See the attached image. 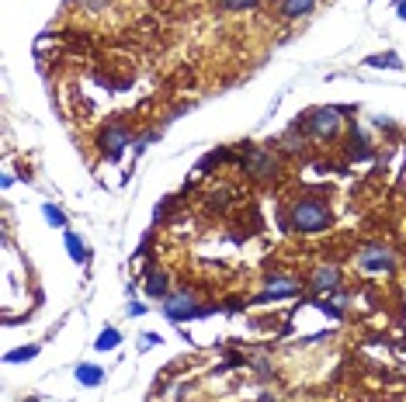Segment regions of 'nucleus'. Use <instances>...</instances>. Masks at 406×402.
<instances>
[{"instance_id":"nucleus-1","label":"nucleus","mask_w":406,"mask_h":402,"mask_svg":"<svg viewBox=\"0 0 406 402\" xmlns=\"http://www.w3.org/2000/svg\"><path fill=\"white\" fill-rule=\"evenodd\" d=\"M330 222H333V212L320 194H299L285 212V226L302 236H320L330 229Z\"/></svg>"},{"instance_id":"nucleus-2","label":"nucleus","mask_w":406,"mask_h":402,"mask_svg":"<svg viewBox=\"0 0 406 402\" xmlns=\"http://www.w3.org/2000/svg\"><path fill=\"white\" fill-rule=\"evenodd\" d=\"M160 312L170 323H191V319H209L212 312H219V305H209V302H201L198 295H191L187 288H181V291H170L160 302Z\"/></svg>"},{"instance_id":"nucleus-3","label":"nucleus","mask_w":406,"mask_h":402,"mask_svg":"<svg viewBox=\"0 0 406 402\" xmlns=\"http://www.w3.org/2000/svg\"><path fill=\"white\" fill-rule=\"evenodd\" d=\"M344 108H313L302 122H299V128H306L313 139H337L340 132H344Z\"/></svg>"},{"instance_id":"nucleus-4","label":"nucleus","mask_w":406,"mask_h":402,"mask_svg":"<svg viewBox=\"0 0 406 402\" xmlns=\"http://www.w3.org/2000/svg\"><path fill=\"white\" fill-rule=\"evenodd\" d=\"M240 166L254 180H271V177H278V153L268 149V146H243Z\"/></svg>"},{"instance_id":"nucleus-5","label":"nucleus","mask_w":406,"mask_h":402,"mask_svg":"<svg viewBox=\"0 0 406 402\" xmlns=\"http://www.w3.org/2000/svg\"><path fill=\"white\" fill-rule=\"evenodd\" d=\"M132 142H136V139H132V128H129L125 122H111V125H104V128L98 132V149H101V156H104L108 163H118L122 153H125Z\"/></svg>"},{"instance_id":"nucleus-6","label":"nucleus","mask_w":406,"mask_h":402,"mask_svg":"<svg viewBox=\"0 0 406 402\" xmlns=\"http://www.w3.org/2000/svg\"><path fill=\"white\" fill-rule=\"evenodd\" d=\"M358 267L368 271V274H385L396 267V250L385 247V243H365L358 250Z\"/></svg>"},{"instance_id":"nucleus-7","label":"nucleus","mask_w":406,"mask_h":402,"mask_svg":"<svg viewBox=\"0 0 406 402\" xmlns=\"http://www.w3.org/2000/svg\"><path fill=\"white\" fill-rule=\"evenodd\" d=\"M302 281L299 278H292V274H271L268 281H264V291L254 298L257 305H268V302H282V298H295V295H302Z\"/></svg>"},{"instance_id":"nucleus-8","label":"nucleus","mask_w":406,"mask_h":402,"mask_svg":"<svg viewBox=\"0 0 406 402\" xmlns=\"http://www.w3.org/2000/svg\"><path fill=\"white\" fill-rule=\"evenodd\" d=\"M306 288H309L313 295H340V291H344L340 267H337V264H320V267H313Z\"/></svg>"},{"instance_id":"nucleus-9","label":"nucleus","mask_w":406,"mask_h":402,"mask_svg":"<svg viewBox=\"0 0 406 402\" xmlns=\"http://www.w3.org/2000/svg\"><path fill=\"white\" fill-rule=\"evenodd\" d=\"M142 291H146L149 298L163 302V298L170 295V278H167V271H160V267H149V271H146V278H142Z\"/></svg>"},{"instance_id":"nucleus-10","label":"nucleus","mask_w":406,"mask_h":402,"mask_svg":"<svg viewBox=\"0 0 406 402\" xmlns=\"http://www.w3.org/2000/svg\"><path fill=\"white\" fill-rule=\"evenodd\" d=\"M320 0H278V15L285 21H299V18H309L316 11Z\"/></svg>"},{"instance_id":"nucleus-11","label":"nucleus","mask_w":406,"mask_h":402,"mask_svg":"<svg viewBox=\"0 0 406 402\" xmlns=\"http://www.w3.org/2000/svg\"><path fill=\"white\" fill-rule=\"evenodd\" d=\"M73 378H77V385H84V388H98V385L104 381V367H98V364L84 361V364H77V367H73Z\"/></svg>"},{"instance_id":"nucleus-12","label":"nucleus","mask_w":406,"mask_h":402,"mask_svg":"<svg viewBox=\"0 0 406 402\" xmlns=\"http://www.w3.org/2000/svg\"><path fill=\"white\" fill-rule=\"evenodd\" d=\"M63 243H66V253H70V260H73V264H87L91 250H87V243H84L73 229H66V233H63Z\"/></svg>"},{"instance_id":"nucleus-13","label":"nucleus","mask_w":406,"mask_h":402,"mask_svg":"<svg viewBox=\"0 0 406 402\" xmlns=\"http://www.w3.org/2000/svg\"><path fill=\"white\" fill-rule=\"evenodd\" d=\"M365 66H371V70H403L406 63L399 59V52H375V56L365 59Z\"/></svg>"},{"instance_id":"nucleus-14","label":"nucleus","mask_w":406,"mask_h":402,"mask_svg":"<svg viewBox=\"0 0 406 402\" xmlns=\"http://www.w3.org/2000/svg\"><path fill=\"white\" fill-rule=\"evenodd\" d=\"M94 347H98L101 354H108V350H118V347H122V333H118L115 326H104V329L98 333V340H94Z\"/></svg>"},{"instance_id":"nucleus-15","label":"nucleus","mask_w":406,"mask_h":402,"mask_svg":"<svg viewBox=\"0 0 406 402\" xmlns=\"http://www.w3.org/2000/svg\"><path fill=\"white\" fill-rule=\"evenodd\" d=\"M39 357V343H28V347H15L4 354V364H25V361H35Z\"/></svg>"},{"instance_id":"nucleus-16","label":"nucleus","mask_w":406,"mask_h":402,"mask_svg":"<svg viewBox=\"0 0 406 402\" xmlns=\"http://www.w3.org/2000/svg\"><path fill=\"white\" fill-rule=\"evenodd\" d=\"M42 216H46V222H49V226H56V229H66V226H70L66 212H63L59 205H53V201H46V205H42Z\"/></svg>"},{"instance_id":"nucleus-17","label":"nucleus","mask_w":406,"mask_h":402,"mask_svg":"<svg viewBox=\"0 0 406 402\" xmlns=\"http://www.w3.org/2000/svg\"><path fill=\"white\" fill-rule=\"evenodd\" d=\"M351 156L354 160H371V146H368V139L358 128H351Z\"/></svg>"},{"instance_id":"nucleus-18","label":"nucleus","mask_w":406,"mask_h":402,"mask_svg":"<svg viewBox=\"0 0 406 402\" xmlns=\"http://www.w3.org/2000/svg\"><path fill=\"white\" fill-rule=\"evenodd\" d=\"M261 0H219V8L223 11H230V15H237V11H250V8H257Z\"/></svg>"},{"instance_id":"nucleus-19","label":"nucleus","mask_w":406,"mask_h":402,"mask_svg":"<svg viewBox=\"0 0 406 402\" xmlns=\"http://www.w3.org/2000/svg\"><path fill=\"white\" fill-rule=\"evenodd\" d=\"M212 205H216V209H226V205H230V191H226V187L212 191Z\"/></svg>"},{"instance_id":"nucleus-20","label":"nucleus","mask_w":406,"mask_h":402,"mask_svg":"<svg viewBox=\"0 0 406 402\" xmlns=\"http://www.w3.org/2000/svg\"><path fill=\"white\" fill-rule=\"evenodd\" d=\"M125 316H132V319H136V316H146V302H136V298H132V302L125 305Z\"/></svg>"},{"instance_id":"nucleus-21","label":"nucleus","mask_w":406,"mask_h":402,"mask_svg":"<svg viewBox=\"0 0 406 402\" xmlns=\"http://www.w3.org/2000/svg\"><path fill=\"white\" fill-rule=\"evenodd\" d=\"M320 312H323V316H333V319H340V316H344V309H340V305H333V302H320Z\"/></svg>"},{"instance_id":"nucleus-22","label":"nucleus","mask_w":406,"mask_h":402,"mask_svg":"<svg viewBox=\"0 0 406 402\" xmlns=\"http://www.w3.org/2000/svg\"><path fill=\"white\" fill-rule=\"evenodd\" d=\"M77 4H84L87 11H101V8H104V0H77Z\"/></svg>"},{"instance_id":"nucleus-23","label":"nucleus","mask_w":406,"mask_h":402,"mask_svg":"<svg viewBox=\"0 0 406 402\" xmlns=\"http://www.w3.org/2000/svg\"><path fill=\"white\" fill-rule=\"evenodd\" d=\"M160 343V333H142V347H156Z\"/></svg>"},{"instance_id":"nucleus-24","label":"nucleus","mask_w":406,"mask_h":402,"mask_svg":"<svg viewBox=\"0 0 406 402\" xmlns=\"http://www.w3.org/2000/svg\"><path fill=\"white\" fill-rule=\"evenodd\" d=\"M396 18L406 21V0H396Z\"/></svg>"},{"instance_id":"nucleus-25","label":"nucleus","mask_w":406,"mask_h":402,"mask_svg":"<svg viewBox=\"0 0 406 402\" xmlns=\"http://www.w3.org/2000/svg\"><path fill=\"white\" fill-rule=\"evenodd\" d=\"M257 402H275V395H268V392H264V399H257Z\"/></svg>"}]
</instances>
